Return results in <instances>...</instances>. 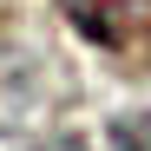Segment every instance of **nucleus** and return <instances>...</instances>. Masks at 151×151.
Segmentation results:
<instances>
[{
    "label": "nucleus",
    "instance_id": "nucleus-2",
    "mask_svg": "<svg viewBox=\"0 0 151 151\" xmlns=\"http://www.w3.org/2000/svg\"><path fill=\"white\" fill-rule=\"evenodd\" d=\"M112 145L118 151H151V118H118L112 125Z\"/></svg>",
    "mask_w": 151,
    "mask_h": 151
},
{
    "label": "nucleus",
    "instance_id": "nucleus-3",
    "mask_svg": "<svg viewBox=\"0 0 151 151\" xmlns=\"http://www.w3.org/2000/svg\"><path fill=\"white\" fill-rule=\"evenodd\" d=\"M40 151H86L79 138H53V145H40Z\"/></svg>",
    "mask_w": 151,
    "mask_h": 151
},
{
    "label": "nucleus",
    "instance_id": "nucleus-1",
    "mask_svg": "<svg viewBox=\"0 0 151 151\" xmlns=\"http://www.w3.org/2000/svg\"><path fill=\"white\" fill-rule=\"evenodd\" d=\"M72 27L99 46H125L132 40V20H138V0H66Z\"/></svg>",
    "mask_w": 151,
    "mask_h": 151
}]
</instances>
